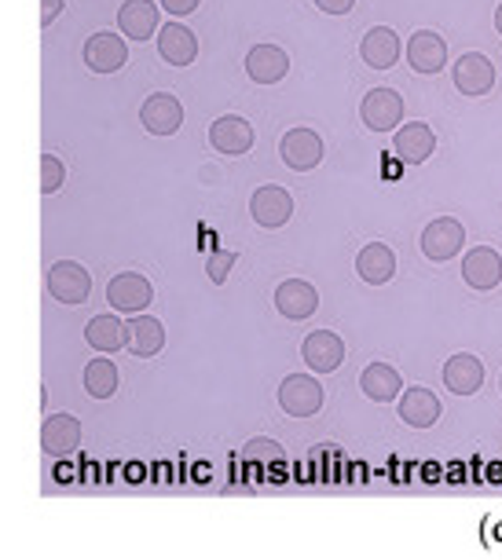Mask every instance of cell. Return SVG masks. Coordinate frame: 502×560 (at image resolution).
Instances as JSON below:
<instances>
[{
	"mask_svg": "<svg viewBox=\"0 0 502 560\" xmlns=\"http://www.w3.org/2000/svg\"><path fill=\"white\" fill-rule=\"evenodd\" d=\"M452 78L463 96H469V100L488 96V92L495 89V62H491L485 51H466V56L455 62Z\"/></svg>",
	"mask_w": 502,
	"mask_h": 560,
	"instance_id": "cell-9",
	"label": "cell"
},
{
	"mask_svg": "<svg viewBox=\"0 0 502 560\" xmlns=\"http://www.w3.org/2000/svg\"><path fill=\"white\" fill-rule=\"evenodd\" d=\"M323 404H327V393L312 374H290L282 377L279 385V407L287 410L290 418H312L319 415Z\"/></svg>",
	"mask_w": 502,
	"mask_h": 560,
	"instance_id": "cell-1",
	"label": "cell"
},
{
	"mask_svg": "<svg viewBox=\"0 0 502 560\" xmlns=\"http://www.w3.org/2000/svg\"><path fill=\"white\" fill-rule=\"evenodd\" d=\"M463 249H466V228L458 224L455 217L429 220L425 231H422V253H425V260L447 264V260H455Z\"/></svg>",
	"mask_w": 502,
	"mask_h": 560,
	"instance_id": "cell-3",
	"label": "cell"
},
{
	"mask_svg": "<svg viewBox=\"0 0 502 560\" xmlns=\"http://www.w3.org/2000/svg\"><path fill=\"white\" fill-rule=\"evenodd\" d=\"M499 393H502V377H499Z\"/></svg>",
	"mask_w": 502,
	"mask_h": 560,
	"instance_id": "cell-36",
	"label": "cell"
},
{
	"mask_svg": "<svg viewBox=\"0 0 502 560\" xmlns=\"http://www.w3.org/2000/svg\"><path fill=\"white\" fill-rule=\"evenodd\" d=\"M159 56L170 62V67H191L198 59V37L180 23V19H176V23H165L159 30Z\"/></svg>",
	"mask_w": 502,
	"mask_h": 560,
	"instance_id": "cell-24",
	"label": "cell"
},
{
	"mask_svg": "<svg viewBox=\"0 0 502 560\" xmlns=\"http://www.w3.org/2000/svg\"><path fill=\"white\" fill-rule=\"evenodd\" d=\"M393 151L404 165H422L436 151V132L425 121H404L393 136Z\"/></svg>",
	"mask_w": 502,
	"mask_h": 560,
	"instance_id": "cell-11",
	"label": "cell"
},
{
	"mask_svg": "<svg viewBox=\"0 0 502 560\" xmlns=\"http://www.w3.org/2000/svg\"><path fill=\"white\" fill-rule=\"evenodd\" d=\"M243 454H246V462H254V465H265V462L282 465L287 462V451H282L276 440H249L243 447Z\"/></svg>",
	"mask_w": 502,
	"mask_h": 560,
	"instance_id": "cell-30",
	"label": "cell"
},
{
	"mask_svg": "<svg viewBox=\"0 0 502 560\" xmlns=\"http://www.w3.org/2000/svg\"><path fill=\"white\" fill-rule=\"evenodd\" d=\"M118 385H121V370L114 366L107 355L89 359V366H85V393L92 399H110L114 393H118Z\"/></svg>",
	"mask_w": 502,
	"mask_h": 560,
	"instance_id": "cell-28",
	"label": "cell"
},
{
	"mask_svg": "<svg viewBox=\"0 0 502 560\" xmlns=\"http://www.w3.org/2000/svg\"><path fill=\"white\" fill-rule=\"evenodd\" d=\"M140 125L151 136H173V132H180V125H184V103L176 100L173 92H151V96L140 103Z\"/></svg>",
	"mask_w": 502,
	"mask_h": 560,
	"instance_id": "cell-8",
	"label": "cell"
},
{
	"mask_svg": "<svg viewBox=\"0 0 502 560\" xmlns=\"http://www.w3.org/2000/svg\"><path fill=\"white\" fill-rule=\"evenodd\" d=\"M48 293L59 304H67V308L85 304L92 293V275L81 268L78 260H59V264H51V271H48Z\"/></svg>",
	"mask_w": 502,
	"mask_h": 560,
	"instance_id": "cell-6",
	"label": "cell"
},
{
	"mask_svg": "<svg viewBox=\"0 0 502 560\" xmlns=\"http://www.w3.org/2000/svg\"><path fill=\"white\" fill-rule=\"evenodd\" d=\"M129 348L132 355H140V359H151V355H159L162 348H165V326L154 319V315H136V319L129 323Z\"/></svg>",
	"mask_w": 502,
	"mask_h": 560,
	"instance_id": "cell-26",
	"label": "cell"
},
{
	"mask_svg": "<svg viewBox=\"0 0 502 560\" xmlns=\"http://www.w3.org/2000/svg\"><path fill=\"white\" fill-rule=\"evenodd\" d=\"M323 154H327V143H323V136L316 129H290L287 136L279 140V158L287 168H294V173H312Z\"/></svg>",
	"mask_w": 502,
	"mask_h": 560,
	"instance_id": "cell-4",
	"label": "cell"
},
{
	"mask_svg": "<svg viewBox=\"0 0 502 560\" xmlns=\"http://www.w3.org/2000/svg\"><path fill=\"white\" fill-rule=\"evenodd\" d=\"M463 279L469 290H495L502 282V253L495 246H474L463 257Z\"/></svg>",
	"mask_w": 502,
	"mask_h": 560,
	"instance_id": "cell-12",
	"label": "cell"
},
{
	"mask_svg": "<svg viewBox=\"0 0 502 560\" xmlns=\"http://www.w3.org/2000/svg\"><path fill=\"white\" fill-rule=\"evenodd\" d=\"M209 147L227 158L246 154L249 147H254V125L246 118H238V114H224V118H217L209 125Z\"/></svg>",
	"mask_w": 502,
	"mask_h": 560,
	"instance_id": "cell-17",
	"label": "cell"
},
{
	"mask_svg": "<svg viewBox=\"0 0 502 560\" xmlns=\"http://www.w3.org/2000/svg\"><path fill=\"white\" fill-rule=\"evenodd\" d=\"M198 4H202V0H162L165 12H170V15H180V19H184V15H191Z\"/></svg>",
	"mask_w": 502,
	"mask_h": 560,
	"instance_id": "cell-34",
	"label": "cell"
},
{
	"mask_svg": "<svg viewBox=\"0 0 502 560\" xmlns=\"http://www.w3.org/2000/svg\"><path fill=\"white\" fill-rule=\"evenodd\" d=\"M85 341L92 348H100V352H118V348L129 345V323H121L114 312L96 315V319L85 326Z\"/></svg>",
	"mask_w": 502,
	"mask_h": 560,
	"instance_id": "cell-27",
	"label": "cell"
},
{
	"mask_svg": "<svg viewBox=\"0 0 502 560\" xmlns=\"http://www.w3.org/2000/svg\"><path fill=\"white\" fill-rule=\"evenodd\" d=\"M246 73L254 84H279L290 73V56L279 45H254L246 51Z\"/></svg>",
	"mask_w": 502,
	"mask_h": 560,
	"instance_id": "cell-21",
	"label": "cell"
},
{
	"mask_svg": "<svg viewBox=\"0 0 502 560\" xmlns=\"http://www.w3.org/2000/svg\"><path fill=\"white\" fill-rule=\"evenodd\" d=\"M271 301H276L282 319H294V323L308 319V315H316L319 308V293L308 279H282Z\"/></svg>",
	"mask_w": 502,
	"mask_h": 560,
	"instance_id": "cell-13",
	"label": "cell"
},
{
	"mask_svg": "<svg viewBox=\"0 0 502 560\" xmlns=\"http://www.w3.org/2000/svg\"><path fill=\"white\" fill-rule=\"evenodd\" d=\"M360 393L367 396L371 404H393V399H400V393H404L400 370L389 366V363H371V366H363V374H360Z\"/></svg>",
	"mask_w": 502,
	"mask_h": 560,
	"instance_id": "cell-25",
	"label": "cell"
},
{
	"mask_svg": "<svg viewBox=\"0 0 502 560\" xmlns=\"http://www.w3.org/2000/svg\"><path fill=\"white\" fill-rule=\"evenodd\" d=\"M312 4H316L319 12H327V15H349L355 8V0H312Z\"/></svg>",
	"mask_w": 502,
	"mask_h": 560,
	"instance_id": "cell-32",
	"label": "cell"
},
{
	"mask_svg": "<svg viewBox=\"0 0 502 560\" xmlns=\"http://www.w3.org/2000/svg\"><path fill=\"white\" fill-rule=\"evenodd\" d=\"M301 359L305 366H312L316 374H334L345 363V341L334 330H312L301 341Z\"/></svg>",
	"mask_w": 502,
	"mask_h": 560,
	"instance_id": "cell-15",
	"label": "cell"
},
{
	"mask_svg": "<svg viewBox=\"0 0 502 560\" xmlns=\"http://www.w3.org/2000/svg\"><path fill=\"white\" fill-rule=\"evenodd\" d=\"M235 264H238V249H213V253H209V260H206L209 282H213V287H224Z\"/></svg>",
	"mask_w": 502,
	"mask_h": 560,
	"instance_id": "cell-29",
	"label": "cell"
},
{
	"mask_svg": "<svg viewBox=\"0 0 502 560\" xmlns=\"http://www.w3.org/2000/svg\"><path fill=\"white\" fill-rule=\"evenodd\" d=\"M444 415V404L441 396L433 393V388H422V385H411L407 393H400V418L404 425L411 429H429L436 425Z\"/></svg>",
	"mask_w": 502,
	"mask_h": 560,
	"instance_id": "cell-20",
	"label": "cell"
},
{
	"mask_svg": "<svg viewBox=\"0 0 502 560\" xmlns=\"http://www.w3.org/2000/svg\"><path fill=\"white\" fill-rule=\"evenodd\" d=\"M62 184H67V165L56 154H45L40 158V195H56Z\"/></svg>",
	"mask_w": 502,
	"mask_h": 560,
	"instance_id": "cell-31",
	"label": "cell"
},
{
	"mask_svg": "<svg viewBox=\"0 0 502 560\" xmlns=\"http://www.w3.org/2000/svg\"><path fill=\"white\" fill-rule=\"evenodd\" d=\"M404 56L415 73H441L447 62V40L436 30H415L404 45Z\"/></svg>",
	"mask_w": 502,
	"mask_h": 560,
	"instance_id": "cell-14",
	"label": "cell"
},
{
	"mask_svg": "<svg viewBox=\"0 0 502 560\" xmlns=\"http://www.w3.org/2000/svg\"><path fill=\"white\" fill-rule=\"evenodd\" d=\"M360 118L371 132H393L404 125V96L396 89H371L360 103Z\"/></svg>",
	"mask_w": 502,
	"mask_h": 560,
	"instance_id": "cell-5",
	"label": "cell"
},
{
	"mask_svg": "<svg viewBox=\"0 0 502 560\" xmlns=\"http://www.w3.org/2000/svg\"><path fill=\"white\" fill-rule=\"evenodd\" d=\"M81 59H85V67L92 73H118L125 62H129V45H125V37L118 34H92L85 40V48H81Z\"/></svg>",
	"mask_w": 502,
	"mask_h": 560,
	"instance_id": "cell-10",
	"label": "cell"
},
{
	"mask_svg": "<svg viewBox=\"0 0 502 560\" xmlns=\"http://www.w3.org/2000/svg\"><path fill=\"white\" fill-rule=\"evenodd\" d=\"M151 301H154V287L140 271H118L107 282V304L118 315H140L143 308H151Z\"/></svg>",
	"mask_w": 502,
	"mask_h": 560,
	"instance_id": "cell-2",
	"label": "cell"
},
{
	"mask_svg": "<svg viewBox=\"0 0 502 560\" xmlns=\"http://www.w3.org/2000/svg\"><path fill=\"white\" fill-rule=\"evenodd\" d=\"M249 217H254L260 228L276 231V228L287 224L290 217H294V195H290L287 187H279V184L257 187V191L249 195Z\"/></svg>",
	"mask_w": 502,
	"mask_h": 560,
	"instance_id": "cell-7",
	"label": "cell"
},
{
	"mask_svg": "<svg viewBox=\"0 0 502 560\" xmlns=\"http://www.w3.org/2000/svg\"><path fill=\"white\" fill-rule=\"evenodd\" d=\"M118 26H121V37L151 40V34H159V30H162L159 4H154V0H121Z\"/></svg>",
	"mask_w": 502,
	"mask_h": 560,
	"instance_id": "cell-19",
	"label": "cell"
},
{
	"mask_svg": "<svg viewBox=\"0 0 502 560\" xmlns=\"http://www.w3.org/2000/svg\"><path fill=\"white\" fill-rule=\"evenodd\" d=\"M444 377V388L455 396H477L480 385H485V363L474 355V352H458L444 363L441 370Z\"/></svg>",
	"mask_w": 502,
	"mask_h": 560,
	"instance_id": "cell-18",
	"label": "cell"
},
{
	"mask_svg": "<svg viewBox=\"0 0 502 560\" xmlns=\"http://www.w3.org/2000/svg\"><path fill=\"white\" fill-rule=\"evenodd\" d=\"M355 275H360L367 287H385L396 275V253L385 242H367L360 253H355Z\"/></svg>",
	"mask_w": 502,
	"mask_h": 560,
	"instance_id": "cell-22",
	"label": "cell"
},
{
	"mask_svg": "<svg viewBox=\"0 0 502 560\" xmlns=\"http://www.w3.org/2000/svg\"><path fill=\"white\" fill-rule=\"evenodd\" d=\"M62 8H67L62 0H40V26H51V23H56V19L62 15Z\"/></svg>",
	"mask_w": 502,
	"mask_h": 560,
	"instance_id": "cell-33",
	"label": "cell"
},
{
	"mask_svg": "<svg viewBox=\"0 0 502 560\" xmlns=\"http://www.w3.org/2000/svg\"><path fill=\"white\" fill-rule=\"evenodd\" d=\"M495 30H499V37H502V4L495 8Z\"/></svg>",
	"mask_w": 502,
	"mask_h": 560,
	"instance_id": "cell-35",
	"label": "cell"
},
{
	"mask_svg": "<svg viewBox=\"0 0 502 560\" xmlns=\"http://www.w3.org/2000/svg\"><path fill=\"white\" fill-rule=\"evenodd\" d=\"M40 447L56 458H67L81 447V421L74 415H51L40 425Z\"/></svg>",
	"mask_w": 502,
	"mask_h": 560,
	"instance_id": "cell-23",
	"label": "cell"
},
{
	"mask_svg": "<svg viewBox=\"0 0 502 560\" xmlns=\"http://www.w3.org/2000/svg\"><path fill=\"white\" fill-rule=\"evenodd\" d=\"M404 56V40L396 37V30L389 26H374L363 34L360 40V59L367 62L371 70H393Z\"/></svg>",
	"mask_w": 502,
	"mask_h": 560,
	"instance_id": "cell-16",
	"label": "cell"
}]
</instances>
